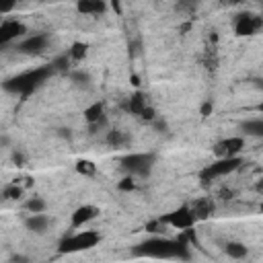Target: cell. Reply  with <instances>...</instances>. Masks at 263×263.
<instances>
[{
	"mask_svg": "<svg viewBox=\"0 0 263 263\" xmlns=\"http://www.w3.org/2000/svg\"><path fill=\"white\" fill-rule=\"evenodd\" d=\"M134 255L136 257H152V259H179V261L191 259L187 245L179 242L177 238H162V236H154V238H148V240L136 245Z\"/></svg>",
	"mask_w": 263,
	"mask_h": 263,
	"instance_id": "obj_1",
	"label": "cell"
},
{
	"mask_svg": "<svg viewBox=\"0 0 263 263\" xmlns=\"http://www.w3.org/2000/svg\"><path fill=\"white\" fill-rule=\"evenodd\" d=\"M53 74V68L51 64L49 66H39V68H33V70H25L12 78H6L2 82V88L6 92H12V95H18V97H29L33 95L49 76Z\"/></svg>",
	"mask_w": 263,
	"mask_h": 263,
	"instance_id": "obj_2",
	"label": "cell"
},
{
	"mask_svg": "<svg viewBox=\"0 0 263 263\" xmlns=\"http://www.w3.org/2000/svg\"><path fill=\"white\" fill-rule=\"evenodd\" d=\"M154 160H156V154L152 152H134L121 158V168L127 171L132 177H148L152 173Z\"/></svg>",
	"mask_w": 263,
	"mask_h": 263,
	"instance_id": "obj_3",
	"label": "cell"
},
{
	"mask_svg": "<svg viewBox=\"0 0 263 263\" xmlns=\"http://www.w3.org/2000/svg\"><path fill=\"white\" fill-rule=\"evenodd\" d=\"M242 162H245V160H242L240 156L218 158L216 162H212V164H208L205 168L199 171V179H201L203 185H208V183H212L214 179H218V177H222V175H228V173L238 171V168L242 166Z\"/></svg>",
	"mask_w": 263,
	"mask_h": 263,
	"instance_id": "obj_4",
	"label": "cell"
},
{
	"mask_svg": "<svg viewBox=\"0 0 263 263\" xmlns=\"http://www.w3.org/2000/svg\"><path fill=\"white\" fill-rule=\"evenodd\" d=\"M101 240V236L92 230H82V232H76V234H70V236H64L60 240V253H76V251H86V249H92L97 242Z\"/></svg>",
	"mask_w": 263,
	"mask_h": 263,
	"instance_id": "obj_5",
	"label": "cell"
},
{
	"mask_svg": "<svg viewBox=\"0 0 263 263\" xmlns=\"http://www.w3.org/2000/svg\"><path fill=\"white\" fill-rule=\"evenodd\" d=\"M263 27V18L255 12H240L236 16V23H234V33L238 37H247V35H255L259 33Z\"/></svg>",
	"mask_w": 263,
	"mask_h": 263,
	"instance_id": "obj_6",
	"label": "cell"
},
{
	"mask_svg": "<svg viewBox=\"0 0 263 263\" xmlns=\"http://www.w3.org/2000/svg\"><path fill=\"white\" fill-rule=\"evenodd\" d=\"M160 220H162L164 224L177 228V230H185V228H191V226L195 224V218H193V214H191V210H189L187 205H181V208L173 210L171 214L162 216Z\"/></svg>",
	"mask_w": 263,
	"mask_h": 263,
	"instance_id": "obj_7",
	"label": "cell"
},
{
	"mask_svg": "<svg viewBox=\"0 0 263 263\" xmlns=\"http://www.w3.org/2000/svg\"><path fill=\"white\" fill-rule=\"evenodd\" d=\"M47 43H49V37H47L45 33H35V35L25 37V39L16 45V49H18L21 53H25V55H39L41 51H45Z\"/></svg>",
	"mask_w": 263,
	"mask_h": 263,
	"instance_id": "obj_8",
	"label": "cell"
},
{
	"mask_svg": "<svg viewBox=\"0 0 263 263\" xmlns=\"http://www.w3.org/2000/svg\"><path fill=\"white\" fill-rule=\"evenodd\" d=\"M25 33H27V27L21 21H16V18H10V21L0 23V47L8 45L10 41L18 39Z\"/></svg>",
	"mask_w": 263,
	"mask_h": 263,
	"instance_id": "obj_9",
	"label": "cell"
},
{
	"mask_svg": "<svg viewBox=\"0 0 263 263\" xmlns=\"http://www.w3.org/2000/svg\"><path fill=\"white\" fill-rule=\"evenodd\" d=\"M245 148V140L240 136H234V138H226V140H220L216 146H214V154L218 158H226V156H236L240 150Z\"/></svg>",
	"mask_w": 263,
	"mask_h": 263,
	"instance_id": "obj_10",
	"label": "cell"
},
{
	"mask_svg": "<svg viewBox=\"0 0 263 263\" xmlns=\"http://www.w3.org/2000/svg\"><path fill=\"white\" fill-rule=\"evenodd\" d=\"M97 216H99V208H95V205H80L72 214V226L74 228H80L82 224L95 220Z\"/></svg>",
	"mask_w": 263,
	"mask_h": 263,
	"instance_id": "obj_11",
	"label": "cell"
},
{
	"mask_svg": "<svg viewBox=\"0 0 263 263\" xmlns=\"http://www.w3.org/2000/svg\"><path fill=\"white\" fill-rule=\"evenodd\" d=\"M25 226L27 230L35 232V234H43L47 228H49V218L41 212V214H31L27 220H25Z\"/></svg>",
	"mask_w": 263,
	"mask_h": 263,
	"instance_id": "obj_12",
	"label": "cell"
},
{
	"mask_svg": "<svg viewBox=\"0 0 263 263\" xmlns=\"http://www.w3.org/2000/svg\"><path fill=\"white\" fill-rule=\"evenodd\" d=\"M76 10L82 14H103L107 10L105 0H78Z\"/></svg>",
	"mask_w": 263,
	"mask_h": 263,
	"instance_id": "obj_13",
	"label": "cell"
},
{
	"mask_svg": "<svg viewBox=\"0 0 263 263\" xmlns=\"http://www.w3.org/2000/svg\"><path fill=\"white\" fill-rule=\"evenodd\" d=\"M148 107V101H146V97L142 95V92H136V95H132L125 103H123V109L127 111V113H132V115H142V111Z\"/></svg>",
	"mask_w": 263,
	"mask_h": 263,
	"instance_id": "obj_14",
	"label": "cell"
},
{
	"mask_svg": "<svg viewBox=\"0 0 263 263\" xmlns=\"http://www.w3.org/2000/svg\"><path fill=\"white\" fill-rule=\"evenodd\" d=\"M84 119H86V123L90 125V123H101V125H105V107H103V103H92L90 107H86L84 109Z\"/></svg>",
	"mask_w": 263,
	"mask_h": 263,
	"instance_id": "obj_15",
	"label": "cell"
},
{
	"mask_svg": "<svg viewBox=\"0 0 263 263\" xmlns=\"http://www.w3.org/2000/svg\"><path fill=\"white\" fill-rule=\"evenodd\" d=\"M189 210H191L195 220H208L214 212V201L212 199H197Z\"/></svg>",
	"mask_w": 263,
	"mask_h": 263,
	"instance_id": "obj_16",
	"label": "cell"
},
{
	"mask_svg": "<svg viewBox=\"0 0 263 263\" xmlns=\"http://www.w3.org/2000/svg\"><path fill=\"white\" fill-rule=\"evenodd\" d=\"M240 129L247 134V136H255V138H261L263 136V119H247L240 123Z\"/></svg>",
	"mask_w": 263,
	"mask_h": 263,
	"instance_id": "obj_17",
	"label": "cell"
},
{
	"mask_svg": "<svg viewBox=\"0 0 263 263\" xmlns=\"http://www.w3.org/2000/svg\"><path fill=\"white\" fill-rule=\"evenodd\" d=\"M107 144H109L111 148L127 146V144H129V136H127L125 132H121V129H113V132H109V136H107Z\"/></svg>",
	"mask_w": 263,
	"mask_h": 263,
	"instance_id": "obj_18",
	"label": "cell"
},
{
	"mask_svg": "<svg viewBox=\"0 0 263 263\" xmlns=\"http://www.w3.org/2000/svg\"><path fill=\"white\" fill-rule=\"evenodd\" d=\"M224 251H226V255L232 257V259H242V257H247V247H245L242 242H226Z\"/></svg>",
	"mask_w": 263,
	"mask_h": 263,
	"instance_id": "obj_19",
	"label": "cell"
},
{
	"mask_svg": "<svg viewBox=\"0 0 263 263\" xmlns=\"http://www.w3.org/2000/svg\"><path fill=\"white\" fill-rule=\"evenodd\" d=\"M86 49H88V45H86V43H82V41H76V43H72V47H70L68 55H70V60H76V62H80V60L86 55Z\"/></svg>",
	"mask_w": 263,
	"mask_h": 263,
	"instance_id": "obj_20",
	"label": "cell"
},
{
	"mask_svg": "<svg viewBox=\"0 0 263 263\" xmlns=\"http://www.w3.org/2000/svg\"><path fill=\"white\" fill-rule=\"evenodd\" d=\"M51 68H53V72H68V68H70V55H68V53L58 55V58L51 62Z\"/></svg>",
	"mask_w": 263,
	"mask_h": 263,
	"instance_id": "obj_21",
	"label": "cell"
},
{
	"mask_svg": "<svg viewBox=\"0 0 263 263\" xmlns=\"http://www.w3.org/2000/svg\"><path fill=\"white\" fill-rule=\"evenodd\" d=\"M25 210L31 212V214H41V212H45V201L41 197H31L25 203Z\"/></svg>",
	"mask_w": 263,
	"mask_h": 263,
	"instance_id": "obj_22",
	"label": "cell"
},
{
	"mask_svg": "<svg viewBox=\"0 0 263 263\" xmlns=\"http://www.w3.org/2000/svg\"><path fill=\"white\" fill-rule=\"evenodd\" d=\"M76 171H78L80 175L92 177V175L97 173V166H95V162H90V160H78V162H76Z\"/></svg>",
	"mask_w": 263,
	"mask_h": 263,
	"instance_id": "obj_23",
	"label": "cell"
},
{
	"mask_svg": "<svg viewBox=\"0 0 263 263\" xmlns=\"http://www.w3.org/2000/svg\"><path fill=\"white\" fill-rule=\"evenodd\" d=\"M21 193H23V189H21L16 183H12V185H8V187H4V189L0 191L2 199H18Z\"/></svg>",
	"mask_w": 263,
	"mask_h": 263,
	"instance_id": "obj_24",
	"label": "cell"
},
{
	"mask_svg": "<svg viewBox=\"0 0 263 263\" xmlns=\"http://www.w3.org/2000/svg\"><path fill=\"white\" fill-rule=\"evenodd\" d=\"M70 78H72V82H74V84H78V86H88V84H90V76H88L86 72H82V70L72 72V74H70Z\"/></svg>",
	"mask_w": 263,
	"mask_h": 263,
	"instance_id": "obj_25",
	"label": "cell"
},
{
	"mask_svg": "<svg viewBox=\"0 0 263 263\" xmlns=\"http://www.w3.org/2000/svg\"><path fill=\"white\" fill-rule=\"evenodd\" d=\"M146 230H148V232H154V234H162V232L166 230V224L158 218V220H154V222H148V224H146Z\"/></svg>",
	"mask_w": 263,
	"mask_h": 263,
	"instance_id": "obj_26",
	"label": "cell"
},
{
	"mask_svg": "<svg viewBox=\"0 0 263 263\" xmlns=\"http://www.w3.org/2000/svg\"><path fill=\"white\" fill-rule=\"evenodd\" d=\"M119 189H121V191H134V189H136V183H134V177L129 175V177H125V179H121V183H119Z\"/></svg>",
	"mask_w": 263,
	"mask_h": 263,
	"instance_id": "obj_27",
	"label": "cell"
},
{
	"mask_svg": "<svg viewBox=\"0 0 263 263\" xmlns=\"http://www.w3.org/2000/svg\"><path fill=\"white\" fill-rule=\"evenodd\" d=\"M14 4H16V0H0V14L10 12L14 8Z\"/></svg>",
	"mask_w": 263,
	"mask_h": 263,
	"instance_id": "obj_28",
	"label": "cell"
},
{
	"mask_svg": "<svg viewBox=\"0 0 263 263\" xmlns=\"http://www.w3.org/2000/svg\"><path fill=\"white\" fill-rule=\"evenodd\" d=\"M197 4V0H179V10H193Z\"/></svg>",
	"mask_w": 263,
	"mask_h": 263,
	"instance_id": "obj_29",
	"label": "cell"
},
{
	"mask_svg": "<svg viewBox=\"0 0 263 263\" xmlns=\"http://www.w3.org/2000/svg\"><path fill=\"white\" fill-rule=\"evenodd\" d=\"M212 111H214V105H212V101H205V103L201 105V109H199L201 117H210V115H212Z\"/></svg>",
	"mask_w": 263,
	"mask_h": 263,
	"instance_id": "obj_30",
	"label": "cell"
},
{
	"mask_svg": "<svg viewBox=\"0 0 263 263\" xmlns=\"http://www.w3.org/2000/svg\"><path fill=\"white\" fill-rule=\"evenodd\" d=\"M12 160H14L18 166H23V162H25V156H23L21 152H14V154H12Z\"/></svg>",
	"mask_w": 263,
	"mask_h": 263,
	"instance_id": "obj_31",
	"label": "cell"
},
{
	"mask_svg": "<svg viewBox=\"0 0 263 263\" xmlns=\"http://www.w3.org/2000/svg\"><path fill=\"white\" fill-rule=\"evenodd\" d=\"M111 6H113V8H115L119 14H121V4H119V0H111Z\"/></svg>",
	"mask_w": 263,
	"mask_h": 263,
	"instance_id": "obj_32",
	"label": "cell"
},
{
	"mask_svg": "<svg viewBox=\"0 0 263 263\" xmlns=\"http://www.w3.org/2000/svg\"><path fill=\"white\" fill-rule=\"evenodd\" d=\"M245 0H224V4H230V6H238V4H242Z\"/></svg>",
	"mask_w": 263,
	"mask_h": 263,
	"instance_id": "obj_33",
	"label": "cell"
},
{
	"mask_svg": "<svg viewBox=\"0 0 263 263\" xmlns=\"http://www.w3.org/2000/svg\"><path fill=\"white\" fill-rule=\"evenodd\" d=\"M129 80H132V84H134V86H138V84H140V78H138L136 74H132V76H129Z\"/></svg>",
	"mask_w": 263,
	"mask_h": 263,
	"instance_id": "obj_34",
	"label": "cell"
},
{
	"mask_svg": "<svg viewBox=\"0 0 263 263\" xmlns=\"http://www.w3.org/2000/svg\"><path fill=\"white\" fill-rule=\"evenodd\" d=\"M60 136H64V138H70V129H60Z\"/></svg>",
	"mask_w": 263,
	"mask_h": 263,
	"instance_id": "obj_35",
	"label": "cell"
},
{
	"mask_svg": "<svg viewBox=\"0 0 263 263\" xmlns=\"http://www.w3.org/2000/svg\"><path fill=\"white\" fill-rule=\"evenodd\" d=\"M0 144H8V138H6V136H2V138H0Z\"/></svg>",
	"mask_w": 263,
	"mask_h": 263,
	"instance_id": "obj_36",
	"label": "cell"
},
{
	"mask_svg": "<svg viewBox=\"0 0 263 263\" xmlns=\"http://www.w3.org/2000/svg\"><path fill=\"white\" fill-rule=\"evenodd\" d=\"M43 2H51V0H43Z\"/></svg>",
	"mask_w": 263,
	"mask_h": 263,
	"instance_id": "obj_37",
	"label": "cell"
},
{
	"mask_svg": "<svg viewBox=\"0 0 263 263\" xmlns=\"http://www.w3.org/2000/svg\"><path fill=\"white\" fill-rule=\"evenodd\" d=\"M0 199H2V195H0Z\"/></svg>",
	"mask_w": 263,
	"mask_h": 263,
	"instance_id": "obj_38",
	"label": "cell"
}]
</instances>
